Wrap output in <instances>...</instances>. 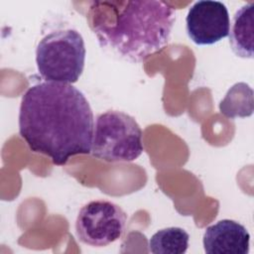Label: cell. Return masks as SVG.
Listing matches in <instances>:
<instances>
[{
  "label": "cell",
  "mask_w": 254,
  "mask_h": 254,
  "mask_svg": "<svg viewBox=\"0 0 254 254\" xmlns=\"http://www.w3.org/2000/svg\"><path fill=\"white\" fill-rule=\"evenodd\" d=\"M190 235L181 227H168L154 233L149 250L154 254H184L189 247Z\"/></svg>",
  "instance_id": "30bf717a"
},
{
  "label": "cell",
  "mask_w": 254,
  "mask_h": 254,
  "mask_svg": "<svg viewBox=\"0 0 254 254\" xmlns=\"http://www.w3.org/2000/svg\"><path fill=\"white\" fill-rule=\"evenodd\" d=\"M229 28L228 10L219 1H197L190 8L186 18L188 36L198 46L213 45L226 38Z\"/></svg>",
  "instance_id": "8992f818"
},
{
  "label": "cell",
  "mask_w": 254,
  "mask_h": 254,
  "mask_svg": "<svg viewBox=\"0 0 254 254\" xmlns=\"http://www.w3.org/2000/svg\"><path fill=\"white\" fill-rule=\"evenodd\" d=\"M87 19L101 48L132 63H140L170 41L174 9L154 0L91 2Z\"/></svg>",
  "instance_id": "7a4b0ae2"
},
{
  "label": "cell",
  "mask_w": 254,
  "mask_h": 254,
  "mask_svg": "<svg viewBox=\"0 0 254 254\" xmlns=\"http://www.w3.org/2000/svg\"><path fill=\"white\" fill-rule=\"evenodd\" d=\"M220 112L228 118L249 117L253 113V89L245 82L231 86L219 103Z\"/></svg>",
  "instance_id": "9c48e42d"
},
{
  "label": "cell",
  "mask_w": 254,
  "mask_h": 254,
  "mask_svg": "<svg viewBox=\"0 0 254 254\" xmlns=\"http://www.w3.org/2000/svg\"><path fill=\"white\" fill-rule=\"evenodd\" d=\"M85 54L83 38L76 30L54 31L37 46L38 71L46 81L72 84L83 71Z\"/></svg>",
  "instance_id": "3957f363"
},
{
  "label": "cell",
  "mask_w": 254,
  "mask_h": 254,
  "mask_svg": "<svg viewBox=\"0 0 254 254\" xmlns=\"http://www.w3.org/2000/svg\"><path fill=\"white\" fill-rule=\"evenodd\" d=\"M143 131L129 114L108 110L96 117L91 154L109 163L133 162L144 151Z\"/></svg>",
  "instance_id": "277c9868"
},
{
  "label": "cell",
  "mask_w": 254,
  "mask_h": 254,
  "mask_svg": "<svg viewBox=\"0 0 254 254\" xmlns=\"http://www.w3.org/2000/svg\"><path fill=\"white\" fill-rule=\"evenodd\" d=\"M93 128L90 105L72 84L40 82L22 96L19 133L33 152L48 156L55 165L91 153Z\"/></svg>",
  "instance_id": "6da1fadb"
},
{
  "label": "cell",
  "mask_w": 254,
  "mask_h": 254,
  "mask_svg": "<svg viewBox=\"0 0 254 254\" xmlns=\"http://www.w3.org/2000/svg\"><path fill=\"white\" fill-rule=\"evenodd\" d=\"M229 44L234 54L243 59L254 56V2L240 7L229 28Z\"/></svg>",
  "instance_id": "ba28073f"
},
{
  "label": "cell",
  "mask_w": 254,
  "mask_h": 254,
  "mask_svg": "<svg viewBox=\"0 0 254 254\" xmlns=\"http://www.w3.org/2000/svg\"><path fill=\"white\" fill-rule=\"evenodd\" d=\"M127 215L116 203L97 199L83 205L75 220V234L83 244L104 247L125 231Z\"/></svg>",
  "instance_id": "5b68a950"
},
{
  "label": "cell",
  "mask_w": 254,
  "mask_h": 254,
  "mask_svg": "<svg viewBox=\"0 0 254 254\" xmlns=\"http://www.w3.org/2000/svg\"><path fill=\"white\" fill-rule=\"evenodd\" d=\"M202 243L207 254H248L250 234L239 222L222 219L206 227Z\"/></svg>",
  "instance_id": "52a82bcc"
}]
</instances>
